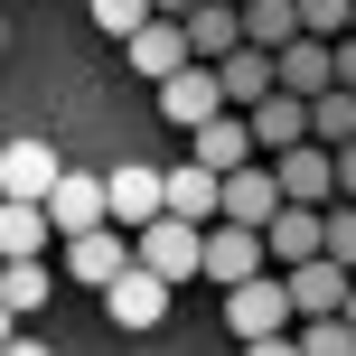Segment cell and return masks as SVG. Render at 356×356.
Masks as SVG:
<instances>
[{
    "label": "cell",
    "instance_id": "12",
    "mask_svg": "<svg viewBox=\"0 0 356 356\" xmlns=\"http://www.w3.org/2000/svg\"><path fill=\"white\" fill-rule=\"evenodd\" d=\"M104 207H113V225H150V216L169 207V169H150V160L113 169V178H104Z\"/></svg>",
    "mask_w": 356,
    "mask_h": 356
},
{
    "label": "cell",
    "instance_id": "29",
    "mask_svg": "<svg viewBox=\"0 0 356 356\" xmlns=\"http://www.w3.org/2000/svg\"><path fill=\"white\" fill-rule=\"evenodd\" d=\"M338 197H356V141H338Z\"/></svg>",
    "mask_w": 356,
    "mask_h": 356
},
{
    "label": "cell",
    "instance_id": "32",
    "mask_svg": "<svg viewBox=\"0 0 356 356\" xmlns=\"http://www.w3.org/2000/svg\"><path fill=\"white\" fill-rule=\"evenodd\" d=\"M347 319H356V282H347Z\"/></svg>",
    "mask_w": 356,
    "mask_h": 356
},
{
    "label": "cell",
    "instance_id": "5",
    "mask_svg": "<svg viewBox=\"0 0 356 356\" xmlns=\"http://www.w3.org/2000/svg\"><path fill=\"white\" fill-rule=\"evenodd\" d=\"M160 113L178 131H197L207 113H225V85H216V56H188V66H169L160 75Z\"/></svg>",
    "mask_w": 356,
    "mask_h": 356
},
{
    "label": "cell",
    "instance_id": "22",
    "mask_svg": "<svg viewBox=\"0 0 356 356\" xmlns=\"http://www.w3.org/2000/svg\"><path fill=\"white\" fill-rule=\"evenodd\" d=\"M309 141H356V85H319L309 94Z\"/></svg>",
    "mask_w": 356,
    "mask_h": 356
},
{
    "label": "cell",
    "instance_id": "9",
    "mask_svg": "<svg viewBox=\"0 0 356 356\" xmlns=\"http://www.w3.org/2000/svg\"><path fill=\"white\" fill-rule=\"evenodd\" d=\"M122 263H131V225H113V216H104V225H85V234H66V272H75L85 291H104Z\"/></svg>",
    "mask_w": 356,
    "mask_h": 356
},
{
    "label": "cell",
    "instance_id": "19",
    "mask_svg": "<svg viewBox=\"0 0 356 356\" xmlns=\"http://www.w3.org/2000/svg\"><path fill=\"white\" fill-rule=\"evenodd\" d=\"M225 47H244V10L234 0H197L188 10V56H225Z\"/></svg>",
    "mask_w": 356,
    "mask_h": 356
},
{
    "label": "cell",
    "instance_id": "13",
    "mask_svg": "<svg viewBox=\"0 0 356 356\" xmlns=\"http://www.w3.org/2000/svg\"><path fill=\"white\" fill-rule=\"evenodd\" d=\"M272 169H282V197H309V207H328V197H338V150H328V141L272 150Z\"/></svg>",
    "mask_w": 356,
    "mask_h": 356
},
{
    "label": "cell",
    "instance_id": "11",
    "mask_svg": "<svg viewBox=\"0 0 356 356\" xmlns=\"http://www.w3.org/2000/svg\"><path fill=\"white\" fill-rule=\"evenodd\" d=\"M188 160H207L216 178H225V169H244V160H263V150H253V122H244V113H207V122H197L188 131Z\"/></svg>",
    "mask_w": 356,
    "mask_h": 356
},
{
    "label": "cell",
    "instance_id": "24",
    "mask_svg": "<svg viewBox=\"0 0 356 356\" xmlns=\"http://www.w3.org/2000/svg\"><path fill=\"white\" fill-rule=\"evenodd\" d=\"M234 10H244V38H253V47L300 38V0H234Z\"/></svg>",
    "mask_w": 356,
    "mask_h": 356
},
{
    "label": "cell",
    "instance_id": "8",
    "mask_svg": "<svg viewBox=\"0 0 356 356\" xmlns=\"http://www.w3.org/2000/svg\"><path fill=\"white\" fill-rule=\"evenodd\" d=\"M272 207H282V169H272V160L225 169V188H216V216H234V225H272Z\"/></svg>",
    "mask_w": 356,
    "mask_h": 356
},
{
    "label": "cell",
    "instance_id": "16",
    "mask_svg": "<svg viewBox=\"0 0 356 356\" xmlns=\"http://www.w3.org/2000/svg\"><path fill=\"white\" fill-rule=\"evenodd\" d=\"M47 216H56V234H85V225H104V178L94 169H56V188H47Z\"/></svg>",
    "mask_w": 356,
    "mask_h": 356
},
{
    "label": "cell",
    "instance_id": "34",
    "mask_svg": "<svg viewBox=\"0 0 356 356\" xmlns=\"http://www.w3.org/2000/svg\"><path fill=\"white\" fill-rule=\"evenodd\" d=\"M347 29H356V19H347Z\"/></svg>",
    "mask_w": 356,
    "mask_h": 356
},
{
    "label": "cell",
    "instance_id": "6",
    "mask_svg": "<svg viewBox=\"0 0 356 356\" xmlns=\"http://www.w3.org/2000/svg\"><path fill=\"white\" fill-rule=\"evenodd\" d=\"M347 282H356V272L338 263V253H309V263H282L291 319H319V309H347Z\"/></svg>",
    "mask_w": 356,
    "mask_h": 356
},
{
    "label": "cell",
    "instance_id": "15",
    "mask_svg": "<svg viewBox=\"0 0 356 356\" xmlns=\"http://www.w3.org/2000/svg\"><path fill=\"white\" fill-rule=\"evenodd\" d=\"M244 122H253V150H263V160H272V150H291V141H309V94H291V85H272L263 104L244 113Z\"/></svg>",
    "mask_w": 356,
    "mask_h": 356
},
{
    "label": "cell",
    "instance_id": "2",
    "mask_svg": "<svg viewBox=\"0 0 356 356\" xmlns=\"http://www.w3.org/2000/svg\"><path fill=\"white\" fill-rule=\"evenodd\" d=\"M131 253H141L150 272H169V282H197V263H207V225L160 207L150 225H131Z\"/></svg>",
    "mask_w": 356,
    "mask_h": 356
},
{
    "label": "cell",
    "instance_id": "23",
    "mask_svg": "<svg viewBox=\"0 0 356 356\" xmlns=\"http://www.w3.org/2000/svg\"><path fill=\"white\" fill-rule=\"evenodd\" d=\"M216 188H225V178H216L207 160H178L169 169V216H197V225H207V216H216Z\"/></svg>",
    "mask_w": 356,
    "mask_h": 356
},
{
    "label": "cell",
    "instance_id": "20",
    "mask_svg": "<svg viewBox=\"0 0 356 356\" xmlns=\"http://www.w3.org/2000/svg\"><path fill=\"white\" fill-rule=\"evenodd\" d=\"M282 85L291 94H319V85H338V56H328V38H282Z\"/></svg>",
    "mask_w": 356,
    "mask_h": 356
},
{
    "label": "cell",
    "instance_id": "7",
    "mask_svg": "<svg viewBox=\"0 0 356 356\" xmlns=\"http://www.w3.org/2000/svg\"><path fill=\"white\" fill-rule=\"evenodd\" d=\"M216 85H225L234 113H253L272 85H282V47H253V38H244V47H225V56H216Z\"/></svg>",
    "mask_w": 356,
    "mask_h": 356
},
{
    "label": "cell",
    "instance_id": "26",
    "mask_svg": "<svg viewBox=\"0 0 356 356\" xmlns=\"http://www.w3.org/2000/svg\"><path fill=\"white\" fill-rule=\"evenodd\" d=\"M141 19H150V0H94V29L104 38H131Z\"/></svg>",
    "mask_w": 356,
    "mask_h": 356
},
{
    "label": "cell",
    "instance_id": "18",
    "mask_svg": "<svg viewBox=\"0 0 356 356\" xmlns=\"http://www.w3.org/2000/svg\"><path fill=\"white\" fill-rule=\"evenodd\" d=\"M47 234H56L47 197H0V253H47Z\"/></svg>",
    "mask_w": 356,
    "mask_h": 356
},
{
    "label": "cell",
    "instance_id": "10",
    "mask_svg": "<svg viewBox=\"0 0 356 356\" xmlns=\"http://www.w3.org/2000/svg\"><path fill=\"white\" fill-rule=\"evenodd\" d=\"M122 56H131V75H150V85H160L169 66H188V19H169V10H150L141 29L122 38Z\"/></svg>",
    "mask_w": 356,
    "mask_h": 356
},
{
    "label": "cell",
    "instance_id": "30",
    "mask_svg": "<svg viewBox=\"0 0 356 356\" xmlns=\"http://www.w3.org/2000/svg\"><path fill=\"white\" fill-rule=\"evenodd\" d=\"M0 347H19V309L10 300H0Z\"/></svg>",
    "mask_w": 356,
    "mask_h": 356
},
{
    "label": "cell",
    "instance_id": "4",
    "mask_svg": "<svg viewBox=\"0 0 356 356\" xmlns=\"http://www.w3.org/2000/svg\"><path fill=\"white\" fill-rule=\"evenodd\" d=\"M169 291H178L169 272H150L141 253H131V263H122V272L104 282V309H113L122 328H160V319H169Z\"/></svg>",
    "mask_w": 356,
    "mask_h": 356
},
{
    "label": "cell",
    "instance_id": "28",
    "mask_svg": "<svg viewBox=\"0 0 356 356\" xmlns=\"http://www.w3.org/2000/svg\"><path fill=\"white\" fill-rule=\"evenodd\" d=\"M328 56H338V85H356V29H338V38H328Z\"/></svg>",
    "mask_w": 356,
    "mask_h": 356
},
{
    "label": "cell",
    "instance_id": "1",
    "mask_svg": "<svg viewBox=\"0 0 356 356\" xmlns=\"http://www.w3.org/2000/svg\"><path fill=\"white\" fill-rule=\"evenodd\" d=\"M225 319H234V338H244L253 356H282V347H291V291H282V263L225 282Z\"/></svg>",
    "mask_w": 356,
    "mask_h": 356
},
{
    "label": "cell",
    "instance_id": "14",
    "mask_svg": "<svg viewBox=\"0 0 356 356\" xmlns=\"http://www.w3.org/2000/svg\"><path fill=\"white\" fill-rule=\"evenodd\" d=\"M319 234H328V207L282 197V207H272V225H263V244H272V263H309V253H319Z\"/></svg>",
    "mask_w": 356,
    "mask_h": 356
},
{
    "label": "cell",
    "instance_id": "31",
    "mask_svg": "<svg viewBox=\"0 0 356 356\" xmlns=\"http://www.w3.org/2000/svg\"><path fill=\"white\" fill-rule=\"evenodd\" d=\"M150 10H169V19H188V10H197V0H150Z\"/></svg>",
    "mask_w": 356,
    "mask_h": 356
},
{
    "label": "cell",
    "instance_id": "33",
    "mask_svg": "<svg viewBox=\"0 0 356 356\" xmlns=\"http://www.w3.org/2000/svg\"><path fill=\"white\" fill-rule=\"evenodd\" d=\"M0 47H10V29H0Z\"/></svg>",
    "mask_w": 356,
    "mask_h": 356
},
{
    "label": "cell",
    "instance_id": "27",
    "mask_svg": "<svg viewBox=\"0 0 356 356\" xmlns=\"http://www.w3.org/2000/svg\"><path fill=\"white\" fill-rule=\"evenodd\" d=\"M347 19H356V0H300V29L309 38H338Z\"/></svg>",
    "mask_w": 356,
    "mask_h": 356
},
{
    "label": "cell",
    "instance_id": "21",
    "mask_svg": "<svg viewBox=\"0 0 356 356\" xmlns=\"http://www.w3.org/2000/svg\"><path fill=\"white\" fill-rule=\"evenodd\" d=\"M0 300L29 319V309H47V253H0Z\"/></svg>",
    "mask_w": 356,
    "mask_h": 356
},
{
    "label": "cell",
    "instance_id": "25",
    "mask_svg": "<svg viewBox=\"0 0 356 356\" xmlns=\"http://www.w3.org/2000/svg\"><path fill=\"white\" fill-rule=\"evenodd\" d=\"M319 253H338V263L356 272V197H338V207H328V234H319Z\"/></svg>",
    "mask_w": 356,
    "mask_h": 356
},
{
    "label": "cell",
    "instance_id": "3",
    "mask_svg": "<svg viewBox=\"0 0 356 356\" xmlns=\"http://www.w3.org/2000/svg\"><path fill=\"white\" fill-rule=\"evenodd\" d=\"M272 263V244H263V225H234V216H207V263H197V282H244V272H263Z\"/></svg>",
    "mask_w": 356,
    "mask_h": 356
},
{
    "label": "cell",
    "instance_id": "17",
    "mask_svg": "<svg viewBox=\"0 0 356 356\" xmlns=\"http://www.w3.org/2000/svg\"><path fill=\"white\" fill-rule=\"evenodd\" d=\"M56 188V150L47 141H10L0 150V197H47Z\"/></svg>",
    "mask_w": 356,
    "mask_h": 356
}]
</instances>
